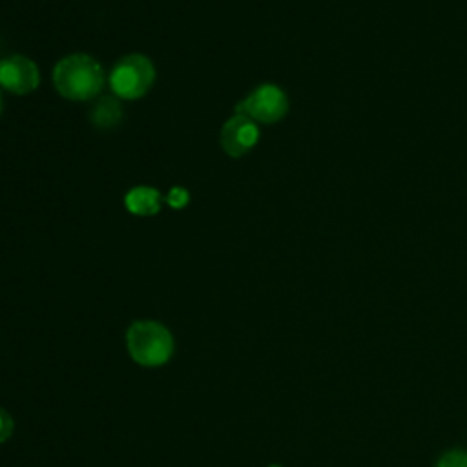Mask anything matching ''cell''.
Returning <instances> with one entry per match:
<instances>
[{
	"label": "cell",
	"mask_w": 467,
	"mask_h": 467,
	"mask_svg": "<svg viewBox=\"0 0 467 467\" xmlns=\"http://www.w3.org/2000/svg\"><path fill=\"white\" fill-rule=\"evenodd\" d=\"M40 84L38 66L26 55H11L0 60V88L11 95H29Z\"/></svg>",
	"instance_id": "5b68a950"
},
{
	"label": "cell",
	"mask_w": 467,
	"mask_h": 467,
	"mask_svg": "<svg viewBox=\"0 0 467 467\" xmlns=\"http://www.w3.org/2000/svg\"><path fill=\"white\" fill-rule=\"evenodd\" d=\"M436 467H467V452L460 449L447 451L445 454L440 456Z\"/></svg>",
	"instance_id": "9c48e42d"
},
{
	"label": "cell",
	"mask_w": 467,
	"mask_h": 467,
	"mask_svg": "<svg viewBox=\"0 0 467 467\" xmlns=\"http://www.w3.org/2000/svg\"><path fill=\"white\" fill-rule=\"evenodd\" d=\"M268 467H281V465H268Z\"/></svg>",
	"instance_id": "4fadbf2b"
},
{
	"label": "cell",
	"mask_w": 467,
	"mask_h": 467,
	"mask_svg": "<svg viewBox=\"0 0 467 467\" xmlns=\"http://www.w3.org/2000/svg\"><path fill=\"white\" fill-rule=\"evenodd\" d=\"M109 89L120 100L142 99L155 84V66L142 53H130L109 71Z\"/></svg>",
	"instance_id": "3957f363"
},
{
	"label": "cell",
	"mask_w": 467,
	"mask_h": 467,
	"mask_svg": "<svg viewBox=\"0 0 467 467\" xmlns=\"http://www.w3.org/2000/svg\"><path fill=\"white\" fill-rule=\"evenodd\" d=\"M259 126L246 115L234 113L221 128L219 142L228 157L239 159L250 153L259 142Z\"/></svg>",
	"instance_id": "8992f818"
},
{
	"label": "cell",
	"mask_w": 467,
	"mask_h": 467,
	"mask_svg": "<svg viewBox=\"0 0 467 467\" xmlns=\"http://www.w3.org/2000/svg\"><path fill=\"white\" fill-rule=\"evenodd\" d=\"M88 117L93 128L100 131L115 130L124 117L120 99H117L115 95H99L95 100H91Z\"/></svg>",
	"instance_id": "52a82bcc"
},
{
	"label": "cell",
	"mask_w": 467,
	"mask_h": 467,
	"mask_svg": "<svg viewBox=\"0 0 467 467\" xmlns=\"http://www.w3.org/2000/svg\"><path fill=\"white\" fill-rule=\"evenodd\" d=\"M4 111V97H2V88H0V115Z\"/></svg>",
	"instance_id": "7c38bea8"
},
{
	"label": "cell",
	"mask_w": 467,
	"mask_h": 467,
	"mask_svg": "<svg viewBox=\"0 0 467 467\" xmlns=\"http://www.w3.org/2000/svg\"><path fill=\"white\" fill-rule=\"evenodd\" d=\"M188 192L181 186H173L166 197V202L171 206V208H184L188 204Z\"/></svg>",
	"instance_id": "30bf717a"
},
{
	"label": "cell",
	"mask_w": 467,
	"mask_h": 467,
	"mask_svg": "<svg viewBox=\"0 0 467 467\" xmlns=\"http://www.w3.org/2000/svg\"><path fill=\"white\" fill-rule=\"evenodd\" d=\"M126 345L133 361L142 367L164 365L175 348L171 332L164 325L150 319L133 321L128 327Z\"/></svg>",
	"instance_id": "7a4b0ae2"
},
{
	"label": "cell",
	"mask_w": 467,
	"mask_h": 467,
	"mask_svg": "<svg viewBox=\"0 0 467 467\" xmlns=\"http://www.w3.org/2000/svg\"><path fill=\"white\" fill-rule=\"evenodd\" d=\"M13 429H15V423H13L11 414L5 412L4 409H0V443H4L5 440L11 438Z\"/></svg>",
	"instance_id": "8fae6325"
},
{
	"label": "cell",
	"mask_w": 467,
	"mask_h": 467,
	"mask_svg": "<svg viewBox=\"0 0 467 467\" xmlns=\"http://www.w3.org/2000/svg\"><path fill=\"white\" fill-rule=\"evenodd\" d=\"M104 69L99 60L86 53L62 57L53 67V86L57 93L73 102L95 100L104 88Z\"/></svg>",
	"instance_id": "6da1fadb"
},
{
	"label": "cell",
	"mask_w": 467,
	"mask_h": 467,
	"mask_svg": "<svg viewBox=\"0 0 467 467\" xmlns=\"http://www.w3.org/2000/svg\"><path fill=\"white\" fill-rule=\"evenodd\" d=\"M288 97L275 84H261L235 104V113L246 115L259 124H275L288 113Z\"/></svg>",
	"instance_id": "277c9868"
},
{
	"label": "cell",
	"mask_w": 467,
	"mask_h": 467,
	"mask_svg": "<svg viewBox=\"0 0 467 467\" xmlns=\"http://www.w3.org/2000/svg\"><path fill=\"white\" fill-rule=\"evenodd\" d=\"M162 195L157 188L151 186H133L124 195V206L131 215L139 217H150L161 212Z\"/></svg>",
	"instance_id": "ba28073f"
}]
</instances>
